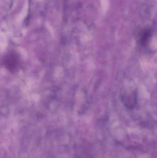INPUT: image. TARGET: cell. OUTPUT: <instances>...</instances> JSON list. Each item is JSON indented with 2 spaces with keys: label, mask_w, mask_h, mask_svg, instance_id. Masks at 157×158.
<instances>
[{
  "label": "cell",
  "mask_w": 157,
  "mask_h": 158,
  "mask_svg": "<svg viewBox=\"0 0 157 158\" xmlns=\"http://www.w3.org/2000/svg\"><path fill=\"white\" fill-rule=\"evenodd\" d=\"M123 101L124 104L127 108L131 109L134 108L136 102V94L134 92L130 93L123 97Z\"/></svg>",
  "instance_id": "1"
},
{
  "label": "cell",
  "mask_w": 157,
  "mask_h": 158,
  "mask_svg": "<svg viewBox=\"0 0 157 158\" xmlns=\"http://www.w3.org/2000/svg\"><path fill=\"white\" fill-rule=\"evenodd\" d=\"M150 32L148 31H145L143 32L140 39V43L143 45H146L148 43V40L150 38Z\"/></svg>",
  "instance_id": "2"
}]
</instances>
